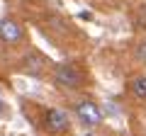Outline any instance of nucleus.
Returning a JSON list of instances; mask_svg holds the SVG:
<instances>
[{
    "label": "nucleus",
    "instance_id": "obj_1",
    "mask_svg": "<svg viewBox=\"0 0 146 136\" xmlns=\"http://www.w3.org/2000/svg\"><path fill=\"white\" fill-rule=\"evenodd\" d=\"M54 80H56V85H61V88H66V90H78L80 85L85 83V75H83V71H80L76 63L66 61V63H58V66L54 68Z\"/></svg>",
    "mask_w": 146,
    "mask_h": 136
},
{
    "label": "nucleus",
    "instance_id": "obj_2",
    "mask_svg": "<svg viewBox=\"0 0 146 136\" xmlns=\"http://www.w3.org/2000/svg\"><path fill=\"white\" fill-rule=\"evenodd\" d=\"M76 117H78V121L83 126H88V129L102 124V112H100V107L95 105L93 100H88V97L76 102Z\"/></svg>",
    "mask_w": 146,
    "mask_h": 136
},
{
    "label": "nucleus",
    "instance_id": "obj_5",
    "mask_svg": "<svg viewBox=\"0 0 146 136\" xmlns=\"http://www.w3.org/2000/svg\"><path fill=\"white\" fill-rule=\"evenodd\" d=\"M131 92H134L136 100H144L146 102V75H136L131 80Z\"/></svg>",
    "mask_w": 146,
    "mask_h": 136
},
{
    "label": "nucleus",
    "instance_id": "obj_4",
    "mask_svg": "<svg viewBox=\"0 0 146 136\" xmlns=\"http://www.w3.org/2000/svg\"><path fill=\"white\" fill-rule=\"evenodd\" d=\"M44 126H46V131H51V134H63V131H68V126H71V119H68V114L63 110H49L46 117H44Z\"/></svg>",
    "mask_w": 146,
    "mask_h": 136
},
{
    "label": "nucleus",
    "instance_id": "obj_7",
    "mask_svg": "<svg viewBox=\"0 0 146 136\" xmlns=\"http://www.w3.org/2000/svg\"><path fill=\"white\" fill-rule=\"evenodd\" d=\"M0 112H7V107H5V105H3V102H0Z\"/></svg>",
    "mask_w": 146,
    "mask_h": 136
},
{
    "label": "nucleus",
    "instance_id": "obj_3",
    "mask_svg": "<svg viewBox=\"0 0 146 136\" xmlns=\"http://www.w3.org/2000/svg\"><path fill=\"white\" fill-rule=\"evenodd\" d=\"M22 27L15 17H3L0 20V39L5 44H20L22 42Z\"/></svg>",
    "mask_w": 146,
    "mask_h": 136
},
{
    "label": "nucleus",
    "instance_id": "obj_6",
    "mask_svg": "<svg viewBox=\"0 0 146 136\" xmlns=\"http://www.w3.org/2000/svg\"><path fill=\"white\" fill-rule=\"evenodd\" d=\"M134 56H136V61H141V63H146V42H141L139 46H136V51H134Z\"/></svg>",
    "mask_w": 146,
    "mask_h": 136
}]
</instances>
